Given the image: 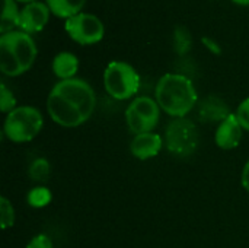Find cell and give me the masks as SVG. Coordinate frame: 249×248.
<instances>
[{
  "label": "cell",
  "mask_w": 249,
  "mask_h": 248,
  "mask_svg": "<svg viewBox=\"0 0 249 248\" xmlns=\"http://www.w3.org/2000/svg\"><path fill=\"white\" fill-rule=\"evenodd\" d=\"M156 102L169 115L182 118L197 102V91L193 82L177 73L163 75L156 85Z\"/></svg>",
  "instance_id": "1"
},
{
  "label": "cell",
  "mask_w": 249,
  "mask_h": 248,
  "mask_svg": "<svg viewBox=\"0 0 249 248\" xmlns=\"http://www.w3.org/2000/svg\"><path fill=\"white\" fill-rule=\"evenodd\" d=\"M36 58V45L23 31H12L0 37V70L6 76H19L31 69Z\"/></svg>",
  "instance_id": "2"
},
{
  "label": "cell",
  "mask_w": 249,
  "mask_h": 248,
  "mask_svg": "<svg viewBox=\"0 0 249 248\" xmlns=\"http://www.w3.org/2000/svg\"><path fill=\"white\" fill-rule=\"evenodd\" d=\"M42 129L41 113L29 105L16 107L4 120V134L16 143L31 142Z\"/></svg>",
  "instance_id": "3"
},
{
  "label": "cell",
  "mask_w": 249,
  "mask_h": 248,
  "mask_svg": "<svg viewBox=\"0 0 249 248\" xmlns=\"http://www.w3.org/2000/svg\"><path fill=\"white\" fill-rule=\"evenodd\" d=\"M104 85L112 98L123 101L137 94L140 76L128 63L111 61L104 72Z\"/></svg>",
  "instance_id": "4"
},
{
  "label": "cell",
  "mask_w": 249,
  "mask_h": 248,
  "mask_svg": "<svg viewBox=\"0 0 249 248\" xmlns=\"http://www.w3.org/2000/svg\"><path fill=\"white\" fill-rule=\"evenodd\" d=\"M165 142L172 155L181 158L190 156L198 145V133L194 123L184 117L174 118L166 127Z\"/></svg>",
  "instance_id": "5"
},
{
  "label": "cell",
  "mask_w": 249,
  "mask_h": 248,
  "mask_svg": "<svg viewBox=\"0 0 249 248\" xmlns=\"http://www.w3.org/2000/svg\"><path fill=\"white\" fill-rule=\"evenodd\" d=\"M159 104L149 96L136 98L125 111V121L134 134L150 133L159 123Z\"/></svg>",
  "instance_id": "6"
},
{
  "label": "cell",
  "mask_w": 249,
  "mask_h": 248,
  "mask_svg": "<svg viewBox=\"0 0 249 248\" xmlns=\"http://www.w3.org/2000/svg\"><path fill=\"white\" fill-rule=\"evenodd\" d=\"M53 92L58 94L70 104H73L88 120L93 114V110L96 107V96L92 86L88 82L76 77L60 80L53 88Z\"/></svg>",
  "instance_id": "7"
},
{
  "label": "cell",
  "mask_w": 249,
  "mask_h": 248,
  "mask_svg": "<svg viewBox=\"0 0 249 248\" xmlns=\"http://www.w3.org/2000/svg\"><path fill=\"white\" fill-rule=\"evenodd\" d=\"M64 28L70 38L80 45L96 44L105 35V26L102 20L95 15L83 12L66 19Z\"/></svg>",
  "instance_id": "8"
},
{
  "label": "cell",
  "mask_w": 249,
  "mask_h": 248,
  "mask_svg": "<svg viewBox=\"0 0 249 248\" xmlns=\"http://www.w3.org/2000/svg\"><path fill=\"white\" fill-rule=\"evenodd\" d=\"M50 9L47 4L41 1H32L28 3L20 10V19H19V28L20 31L26 34H35L39 32L50 19Z\"/></svg>",
  "instance_id": "9"
},
{
  "label": "cell",
  "mask_w": 249,
  "mask_h": 248,
  "mask_svg": "<svg viewBox=\"0 0 249 248\" xmlns=\"http://www.w3.org/2000/svg\"><path fill=\"white\" fill-rule=\"evenodd\" d=\"M242 126L236 117V114H231L226 120H223L216 132V143L220 149L229 151L239 145L242 139Z\"/></svg>",
  "instance_id": "10"
},
{
  "label": "cell",
  "mask_w": 249,
  "mask_h": 248,
  "mask_svg": "<svg viewBox=\"0 0 249 248\" xmlns=\"http://www.w3.org/2000/svg\"><path fill=\"white\" fill-rule=\"evenodd\" d=\"M162 137L156 133H142V134H136V137L133 139L131 145H130V151L131 153L137 158V159H149L156 156L160 149H162Z\"/></svg>",
  "instance_id": "11"
},
{
  "label": "cell",
  "mask_w": 249,
  "mask_h": 248,
  "mask_svg": "<svg viewBox=\"0 0 249 248\" xmlns=\"http://www.w3.org/2000/svg\"><path fill=\"white\" fill-rule=\"evenodd\" d=\"M198 114L201 121L204 123H216V121L222 123L231 115V111L229 107L225 104V101H222L217 96H209L201 102Z\"/></svg>",
  "instance_id": "12"
},
{
  "label": "cell",
  "mask_w": 249,
  "mask_h": 248,
  "mask_svg": "<svg viewBox=\"0 0 249 248\" xmlns=\"http://www.w3.org/2000/svg\"><path fill=\"white\" fill-rule=\"evenodd\" d=\"M77 69H79V60L71 53L63 51V53L57 54L53 60V72L61 80L73 79Z\"/></svg>",
  "instance_id": "13"
},
{
  "label": "cell",
  "mask_w": 249,
  "mask_h": 248,
  "mask_svg": "<svg viewBox=\"0 0 249 248\" xmlns=\"http://www.w3.org/2000/svg\"><path fill=\"white\" fill-rule=\"evenodd\" d=\"M48 9L58 18L69 19L80 13L86 0H45Z\"/></svg>",
  "instance_id": "14"
},
{
  "label": "cell",
  "mask_w": 249,
  "mask_h": 248,
  "mask_svg": "<svg viewBox=\"0 0 249 248\" xmlns=\"http://www.w3.org/2000/svg\"><path fill=\"white\" fill-rule=\"evenodd\" d=\"M3 9H1V23H0V32L7 34L12 32L16 26H19L20 19V10L16 6L15 0H1Z\"/></svg>",
  "instance_id": "15"
},
{
  "label": "cell",
  "mask_w": 249,
  "mask_h": 248,
  "mask_svg": "<svg viewBox=\"0 0 249 248\" xmlns=\"http://www.w3.org/2000/svg\"><path fill=\"white\" fill-rule=\"evenodd\" d=\"M191 45H193V38L190 31L185 26H177L174 31V50L179 56H184L191 50Z\"/></svg>",
  "instance_id": "16"
},
{
  "label": "cell",
  "mask_w": 249,
  "mask_h": 248,
  "mask_svg": "<svg viewBox=\"0 0 249 248\" xmlns=\"http://www.w3.org/2000/svg\"><path fill=\"white\" fill-rule=\"evenodd\" d=\"M26 199L31 208H44L51 202V191L47 187H35L28 193Z\"/></svg>",
  "instance_id": "17"
},
{
  "label": "cell",
  "mask_w": 249,
  "mask_h": 248,
  "mask_svg": "<svg viewBox=\"0 0 249 248\" xmlns=\"http://www.w3.org/2000/svg\"><path fill=\"white\" fill-rule=\"evenodd\" d=\"M50 175V164L47 159L44 158H39V159H35L29 168V177L34 180V181H45Z\"/></svg>",
  "instance_id": "18"
},
{
  "label": "cell",
  "mask_w": 249,
  "mask_h": 248,
  "mask_svg": "<svg viewBox=\"0 0 249 248\" xmlns=\"http://www.w3.org/2000/svg\"><path fill=\"white\" fill-rule=\"evenodd\" d=\"M0 216H1V228L7 229L13 225L15 222V210L12 203L6 199L1 197L0 199Z\"/></svg>",
  "instance_id": "19"
},
{
  "label": "cell",
  "mask_w": 249,
  "mask_h": 248,
  "mask_svg": "<svg viewBox=\"0 0 249 248\" xmlns=\"http://www.w3.org/2000/svg\"><path fill=\"white\" fill-rule=\"evenodd\" d=\"M15 105H16V99H15L12 91H9L7 86L4 83H1L0 85V110L3 113L9 114L10 111H13L16 108Z\"/></svg>",
  "instance_id": "20"
},
{
  "label": "cell",
  "mask_w": 249,
  "mask_h": 248,
  "mask_svg": "<svg viewBox=\"0 0 249 248\" xmlns=\"http://www.w3.org/2000/svg\"><path fill=\"white\" fill-rule=\"evenodd\" d=\"M236 117H238L242 129L249 132V98L241 102V105L238 107V111H236Z\"/></svg>",
  "instance_id": "21"
},
{
  "label": "cell",
  "mask_w": 249,
  "mask_h": 248,
  "mask_svg": "<svg viewBox=\"0 0 249 248\" xmlns=\"http://www.w3.org/2000/svg\"><path fill=\"white\" fill-rule=\"evenodd\" d=\"M26 248H54L53 247V241L50 237H47L45 234H39L36 237H34Z\"/></svg>",
  "instance_id": "22"
},
{
  "label": "cell",
  "mask_w": 249,
  "mask_h": 248,
  "mask_svg": "<svg viewBox=\"0 0 249 248\" xmlns=\"http://www.w3.org/2000/svg\"><path fill=\"white\" fill-rule=\"evenodd\" d=\"M201 41H203V44L206 45V48H207L209 51H212L213 54H220V53H222V48H220L219 42H216L214 39H212V38H209V37H203Z\"/></svg>",
  "instance_id": "23"
},
{
  "label": "cell",
  "mask_w": 249,
  "mask_h": 248,
  "mask_svg": "<svg viewBox=\"0 0 249 248\" xmlns=\"http://www.w3.org/2000/svg\"><path fill=\"white\" fill-rule=\"evenodd\" d=\"M242 186L247 191H249V161L245 164L242 171Z\"/></svg>",
  "instance_id": "24"
},
{
  "label": "cell",
  "mask_w": 249,
  "mask_h": 248,
  "mask_svg": "<svg viewBox=\"0 0 249 248\" xmlns=\"http://www.w3.org/2000/svg\"><path fill=\"white\" fill-rule=\"evenodd\" d=\"M232 1L239 6H249V0H232Z\"/></svg>",
  "instance_id": "25"
},
{
  "label": "cell",
  "mask_w": 249,
  "mask_h": 248,
  "mask_svg": "<svg viewBox=\"0 0 249 248\" xmlns=\"http://www.w3.org/2000/svg\"><path fill=\"white\" fill-rule=\"evenodd\" d=\"M18 1H22V3H32V1H36V0H18Z\"/></svg>",
  "instance_id": "26"
}]
</instances>
